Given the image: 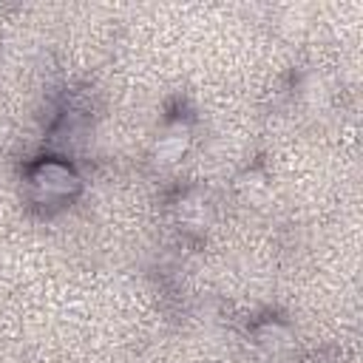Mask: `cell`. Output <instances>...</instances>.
<instances>
[{
  "label": "cell",
  "instance_id": "cell-1",
  "mask_svg": "<svg viewBox=\"0 0 363 363\" xmlns=\"http://www.w3.org/2000/svg\"><path fill=\"white\" fill-rule=\"evenodd\" d=\"M31 182L45 196H65V193H71L77 187V176L65 164H60V162H43V164H37Z\"/></svg>",
  "mask_w": 363,
  "mask_h": 363
},
{
  "label": "cell",
  "instance_id": "cell-2",
  "mask_svg": "<svg viewBox=\"0 0 363 363\" xmlns=\"http://www.w3.org/2000/svg\"><path fill=\"white\" fill-rule=\"evenodd\" d=\"M184 147H187V128L173 125V128H167L164 136L159 139L156 153H159L162 162H176V159L184 153Z\"/></svg>",
  "mask_w": 363,
  "mask_h": 363
},
{
  "label": "cell",
  "instance_id": "cell-3",
  "mask_svg": "<svg viewBox=\"0 0 363 363\" xmlns=\"http://www.w3.org/2000/svg\"><path fill=\"white\" fill-rule=\"evenodd\" d=\"M258 340H261L264 346H269V349H278L281 343H286V340H289V335H286L284 329H278V326H269L267 332H261V335H258Z\"/></svg>",
  "mask_w": 363,
  "mask_h": 363
}]
</instances>
